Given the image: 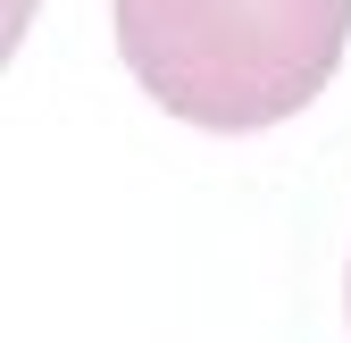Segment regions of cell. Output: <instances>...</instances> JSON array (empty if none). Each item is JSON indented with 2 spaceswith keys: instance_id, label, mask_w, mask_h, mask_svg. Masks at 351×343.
I'll list each match as a JSON object with an SVG mask.
<instances>
[{
  "instance_id": "cell-3",
  "label": "cell",
  "mask_w": 351,
  "mask_h": 343,
  "mask_svg": "<svg viewBox=\"0 0 351 343\" xmlns=\"http://www.w3.org/2000/svg\"><path fill=\"white\" fill-rule=\"evenodd\" d=\"M343 302H351V293H343Z\"/></svg>"
},
{
  "instance_id": "cell-2",
  "label": "cell",
  "mask_w": 351,
  "mask_h": 343,
  "mask_svg": "<svg viewBox=\"0 0 351 343\" xmlns=\"http://www.w3.org/2000/svg\"><path fill=\"white\" fill-rule=\"evenodd\" d=\"M34 9H42V0H0V67H9V51L25 42V25H34Z\"/></svg>"
},
{
  "instance_id": "cell-1",
  "label": "cell",
  "mask_w": 351,
  "mask_h": 343,
  "mask_svg": "<svg viewBox=\"0 0 351 343\" xmlns=\"http://www.w3.org/2000/svg\"><path fill=\"white\" fill-rule=\"evenodd\" d=\"M351 42V0H117V51L134 84L209 126L259 134L326 93Z\"/></svg>"
}]
</instances>
